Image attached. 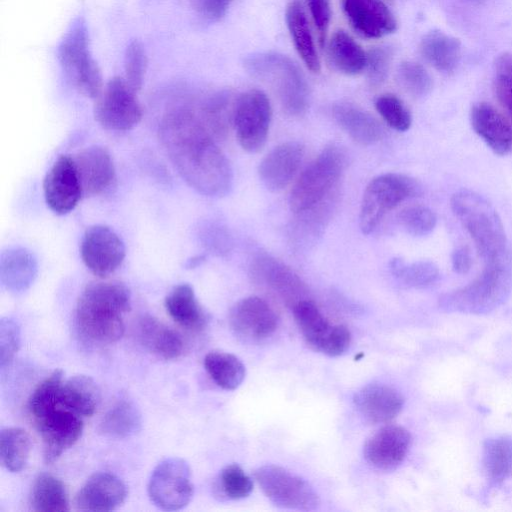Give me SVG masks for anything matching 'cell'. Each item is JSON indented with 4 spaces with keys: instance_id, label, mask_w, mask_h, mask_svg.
<instances>
[{
    "instance_id": "54",
    "label": "cell",
    "mask_w": 512,
    "mask_h": 512,
    "mask_svg": "<svg viewBox=\"0 0 512 512\" xmlns=\"http://www.w3.org/2000/svg\"><path fill=\"white\" fill-rule=\"evenodd\" d=\"M477 1H480V0H477Z\"/></svg>"
},
{
    "instance_id": "36",
    "label": "cell",
    "mask_w": 512,
    "mask_h": 512,
    "mask_svg": "<svg viewBox=\"0 0 512 512\" xmlns=\"http://www.w3.org/2000/svg\"><path fill=\"white\" fill-rule=\"evenodd\" d=\"M31 507L39 512L68 511L69 499L64 483L52 474H39L32 486Z\"/></svg>"
},
{
    "instance_id": "18",
    "label": "cell",
    "mask_w": 512,
    "mask_h": 512,
    "mask_svg": "<svg viewBox=\"0 0 512 512\" xmlns=\"http://www.w3.org/2000/svg\"><path fill=\"white\" fill-rule=\"evenodd\" d=\"M350 26L362 37L377 39L393 33L397 21L385 0H341Z\"/></svg>"
},
{
    "instance_id": "48",
    "label": "cell",
    "mask_w": 512,
    "mask_h": 512,
    "mask_svg": "<svg viewBox=\"0 0 512 512\" xmlns=\"http://www.w3.org/2000/svg\"><path fill=\"white\" fill-rule=\"evenodd\" d=\"M20 346V327L11 318L0 321V367L3 372L12 363Z\"/></svg>"
},
{
    "instance_id": "33",
    "label": "cell",
    "mask_w": 512,
    "mask_h": 512,
    "mask_svg": "<svg viewBox=\"0 0 512 512\" xmlns=\"http://www.w3.org/2000/svg\"><path fill=\"white\" fill-rule=\"evenodd\" d=\"M482 466L492 486L509 479L512 476V437L499 435L487 439L483 445Z\"/></svg>"
},
{
    "instance_id": "29",
    "label": "cell",
    "mask_w": 512,
    "mask_h": 512,
    "mask_svg": "<svg viewBox=\"0 0 512 512\" xmlns=\"http://www.w3.org/2000/svg\"><path fill=\"white\" fill-rule=\"evenodd\" d=\"M286 23L294 47L305 66L313 73L321 69L309 21L300 0H291L286 8Z\"/></svg>"
},
{
    "instance_id": "10",
    "label": "cell",
    "mask_w": 512,
    "mask_h": 512,
    "mask_svg": "<svg viewBox=\"0 0 512 512\" xmlns=\"http://www.w3.org/2000/svg\"><path fill=\"white\" fill-rule=\"evenodd\" d=\"M254 477L265 496L279 507L308 511L320 504L307 481L280 466H262L254 472Z\"/></svg>"
},
{
    "instance_id": "8",
    "label": "cell",
    "mask_w": 512,
    "mask_h": 512,
    "mask_svg": "<svg viewBox=\"0 0 512 512\" xmlns=\"http://www.w3.org/2000/svg\"><path fill=\"white\" fill-rule=\"evenodd\" d=\"M421 187L413 178L399 173H387L372 179L361 202L359 226L370 234L382 218L404 200L416 197Z\"/></svg>"
},
{
    "instance_id": "50",
    "label": "cell",
    "mask_w": 512,
    "mask_h": 512,
    "mask_svg": "<svg viewBox=\"0 0 512 512\" xmlns=\"http://www.w3.org/2000/svg\"><path fill=\"white\" fill-rule=\"evenodd\" d=\"M307 6L317 30L320 46L326 43L327 33L331 20L330 0H306Z\"/></svg>"
},
{
    "instance_id": "43",
    "label": "cell",
    "mask_w": 512,
    "mask_h": 512,
    "mask_svg": "<svg viewBox=\"0 0 512 512\" xmlns=\"http://www.w3.org/2000/svg\"><path fill=\"white\" fill-rule=\"evenodd\" d=\"M398 81L403 89L415 97L427 95L433 81L423 65L414 61H404L398 67Z\"/></svg>"
},
{
    "instance_id": "42",
    "label": "cell",
    "mask_w": 512,
    "mask_h": 512,
    "mask_svg": "<svg viewBox=\"0 0 512 512\" xmlns=\"http://www.w3.org/2000/svg\"><path fill=\"white\" fill-rule=\"evenodd\" d=\"M217 487L223 497L239 500L251 493L253 482L239 465L230 464L221 470Z\"/></svg>"
},
{
    "instance_id": "3",
    "label": "cell",
    "mask_w": 512,
    "mask_h": 512,
    "mask_svg": "<svg viewBox=\"0 0 512 512\" xmlns=\"http://www.w3.org/2000/svg\"><path fill=\"white\" fill-rule=\"evenodd\" d=\"M450 207L471 237L484 266L512 265L504 226L486 198L470 190H461L452 195Z\"/></svg>"
},
{
    "instance_id": "21",
    "label": "cell",
    "mask_w": 512,
    "mask_h": 512,
    "mask_svg": "<svg viewBox=\"0 0 512 512\" xmlns=\"http://www.w3.org/2000/svg\"><path fill=\"white\" fill-rule=\"evenodd\" d=\"M304 146L288 141L273 148L260 162L258 174L263 185L272 192L283 190L297 173Z\"/></svg>"
},
{
    "instance_id": "40",
    "label": "cell",
    "mask_w": 512,
    "mask_h": 512,
    "mask_svg": "<svg viewBox=\"0 0 512 512\" xmlns=\"http://www.w3.org/2000/svg\"><path fill=\"white\" fill-rule=\"evenodd\" d=\"M390 270L402 284L413 288L428 287L439 278L437 265L428 260L406 263L402 259L394 258L390 262Z\"/></svg>"
},
{
    "instance_id": "6",
    "label": "cell",
    "mask_w": 512,
    "mask_h": 512,
    "mask_svg": "<svg viewBox=\"0 0 512 512\" xmlns=\"http://www.w3.org/2000/svg\"><path fill=\"white\" fill-rule=\"evenodd\" d=\"M58 61L72 85L84 96L96 99L104 84L101 70L90 51L86 22L76 18L57 47Z\"/></svg>"
},
{
    "instance_id": "14",
    "label": "cell",
    "mask_w": 512,
    "mask_h": 512,
    "mask_svg": "<svg viewBox=\"0 0 512 512\" xmlns=\"http://www.w3.org/2000/svg\"><path fill=\"white\" fill-rule=\"evenodd\" d=\"M43 441V457L46 464H52L81 437L82 416L64 407L57 406L34 419Z\"/></svg>"
},
{
    "instance_id": "39",
    "label": "cell",
    "mask_w": 512,
    "mask_h": 512,
    "mask_svg": "<svg viewBox=\"0 0 512 512\" xmlns=\"http://www.w3.org/2000/svg\"><path fill=\"white\" fill-rule=\"evenodd\" d=\"M235 100L230 93L217 92L208 97L199 109L202 123L214 138L224 136L233 124Z\"/></svg>"
},
{
    "instance_id": "46",
    "label": "cell",
    "mask_w": 512,
    "mask_h": 512,
    "mask_svg": "<svg viewBox=\"0 0 512 512\" xmlns=\"http://www.w3.org/2000/svg\"><path fill=\"white\" fill-rule=\"evenodd\" d=\"M375 108L384 121L393 129L406 131L412 118L404 103L394 94H383L375 101Z\"/></svg>"
},
{
    "instance_id": "37",
    "label": "cell",
    "mask_w": 512,
    "mask_h": 512,
    "mask_svg": "<svg viewBox=\"0 0 512 512\" xmlns=\"http://www.w3.org/2000/svg\"><path fill=\"white\" fill-rule=\"evenodd\" d=\"M204 367L213 382L224 390H234L243 382L246 369L235 355L211 351L204 358Z\"/></svg>"
},
{
    "instance_id": "51",
    "label": "cell",
    "mask_w": 512,
    "mask_h": 512,
    "mask_svg": "<svg viewBox=\"0 0 512 512\" xmlns=\"http://www.w3.org/2000/svg\"><path fill=\"white\" fill-rule=\"evenodd\" d=\"M196 9L210 21H218L224 17L232 0H194Z\"/></svg>"
},
{
    "instance_id": "4",
    "label": "cell",
    "mask_w": 512,
    "mask_h": 512,
    "mask_svg": "<svg viewBox=\"0 0 512 512\" xmlns=\"http://www.w3.org/2000/svg\"><path fill=\"white\" fill-rule=\"evenodd\" d=\"M247 71L269 83L276 91L282 108L291 116L303 115L309 106V87L299 66L278 52H259L244 61Z\"/></svg>"
},
{
    "instance_id": "12",
    "label": "cell",
    "mask_w": 512,
    "mask_h": 512,
    "mask_svg": "<svg viewBox=\"0 0 512 512\" xmlns=\"http://www.w3.org/2000/svg\"><path fill=\"white\" fill-rule=\"evenodd\" d=\"M271 117V104L263 91L251 89L236 98L233 126L238 142L245 151L256 153L264 147Z\"/></svg>"
},
{
    "instance_id": "5",
    "label": "cell",
    "mask_w": 512,
    "mask_h": 512,
    "mask_svg": "<svg viewBox=\"0 0 512 512\" xmlns=\"http://www.w3.org/2000/svg\"><path fill=\"white\" fill-rule=\"evenodd\" d=\"M512 290V265L484 266L464 287L445 293L439 306L447 312L482 315L504 304Z\"/></svg>"
},
{
    "instance_id": "26",
    "label": "cell",
    "mask_w": 512,
    "mask_h": 512,
    "mask_svg": "<svg viewBox=\"0 0 512 512\" xmlns=\"http://www.w3.org/2000/svg\"><path fill=\"white\" fill-rule=\"evenodd\" d=\"M138 333L145 348L162 359L174 360L184 353L185 343L181 335L152 316L140 319Z\"/></svg>"
},
{
    "instance_id": "53",
    "label": "cell",
    "mask_w": 512,
    "mask_h": 512,
    "mask_svg": "<svg viewBox=\"0 0 512 512\" xmlns=\"http://www.w3.org/2000/svg\"><path fill=\"white\" fill-rule=\"evenodd\" d=\"M385 1H387V2L389 3V2H391L392 0H385Z\"/></svg>"
},
{
    "instance_id": "24",
    "label": "cell",
    "mask_w": 512,
    "mask_h": 512,
    "mask_svg": "<svg viewBox=\"0 0 512 512\" xmlns=\"http://www.w3.org/2000/svg\"><path fill=\"white\" fill-rule=\"evenodd\" d=\"M252 273L257 281L265 284L292 307L304 299L302 296L306 290L301 279L277 259L267 255L256 257Z\"/></svg>"
},
{
    "instance_id": "30",
    "label": "cell",
    "mask_w": 512,
    "mask_h": 512,
    "mask_svg": "<svg viewBox=\"0 0 512 512\" xmlns=\"http://www.w3.org/2000/svg\"><path fill=\"white\" fill-rule=\"evenodd\" d=\"M164 306L169 316L183 328L200 331L207 324V314L187 283L175 286L166 296Z\"/></svg>"
},
{
    "instance_id": "13",
    "label": "cell",
    "mask_w": 512,
    "mask_h": 512,
    "mask_svg": "<svg viewBox=\"0 0 512 512\" xmlns=\"http://www.w3.org/2000/svg\"><path fill=\"white\" fill-rule=\"evenodd\" d=\"M295 321L307 344L325 355L336 357L351 344V334L344 325H332L310 300L303 299L293 307Z\"/></svg>"
},
{
    "instance_id": "25",
    "label": "cell",
    "mask_w": 512,
    "mask_h": 512,
    "mask_svg": "<svg viewBox=\"0 0 512 512\" xmlns=\"http://www.w3.org/2000/svg\"><path fill=\"white\" fill-rule=\"evenodd\" d=\"M359 413L370 423H386L402 410L404 399L394 388L384 384H369L354 398Z\"/></svg>"
},
{
    "instance_id": "16",
    "label": "cell",
    "mask_w": 512,
    "mask_h": 512,
    "mask_svg": "<svg viewBox=\"0 0 512 512\" xmlns=\"http://www.w3.org/2000/svg\"><path fill=\"white\" fill-rule=\"evenodd\" d=\"M47 206L56 214L72 211L83 196L73 157L61 155L51 166L43 181Z\"/></svg>"
},
{
    "instance_id": "9",
    "label": "cell",
    "mask_w": 512,
    "mask_h": 512,
    "mask_svg": "<svg viewBox=\"0 0 512 512\" xmlns=\"http://www.w3.org/2000/svg\"><path fill=\"white\" fill-rule=\"evenodd\" d=\"M147 491L158 508L165 511L183 509L193 496L189 464L179 457L162 460L151 473Z\"/></svg>"
},
{
    "instance_id": "7",
    "label": "cell",
    "mask_w": 512,
    "mask_h": 512,
    "mask_svg": "<svg viewBox=\"0 0 512 512\" xmlns=\"http://www.w3.org/2000/svg\"><path fill=\"white\" fill-rule=\"evenodd\" d=\"M346 166V154L335 145L326 147L301 173L289 198L295 213L309 210L331 194Z\"/></svg>"
},
{
    "instance_id": "32",
    "label": "cell",
    "mask_w": 512,
    "mask_h": 512,
    "mask_svg": "<svg viewBox=\"0 0 512 512\" xmlns=\"http://www.w3.org/2000/svg\"><path fill=\"white\" fill-rule=\"evenodd\" d=\"M331 65L345 75H357L366 68L367 53L344 30L333 33L327 44Z\"/></svg>"
},
{
    "instance_id": "11",
    "label": "cell",
    "mask_w": 512,
    "mask_h": 512,
    "mask_svg": "<svg viewBox=\"0 0 512 512\" xmlns=\"http://www.w3.org/2000/svg\"><path fill=\"white\" fill-rule=\"evenodd\" d=\"M136 93L123 77H113L95 99L94 116L105 129L128 131L141 120L143 110Z\"/></svg>"
},
{
    "instance_id": "49",
    "label": "cell",
    "mask_w": 512,
    "mask_h": 512,
    "mask_svg": "<svg viewBox=\"0 0 512 512\" xmlns=\"http://www.w3.org/2000/svg\"><path fill=\"white\" fill-rule=\"evenodd\" d=\"M393 53L388 46H379L367 53L366 70L372 86L381 85L387 78Z\"/></svg>"
},
{
    "instance_id": "20",
    "label": "cell",
    "mask_w": 512,
    "mask_h": 512,
    "mask_svg": "<svg viewBox=\"0 0 512 512\" xmlns=\"http://www.w3.org/2000/svg\"><path fill=\"white\" fill-rule=\"evenodd\" d=\"M127 494L126 485L116 475L97 472L78 491L75 506L81 511H112L124 503Z\"/></svg>"
},
{
    "instance_id": "23",
    "label": "cell",
    "mask_w": 512,
    "mask_h": 512,
    "mask_svg": "<svg viewBox=\"0 0 512 512\" xmlns=\"http://www.w3.org/2000/svg\"><path fill=\"white\" fill-rule=\"evenodd\" d=\"M475 133L497 155L504 156L512 150V126L494 106L486 102L475 104L470 113Z\"/></svg>"
},
{
    "instance_id": "45",
    "label": "cell",
    "mask_w": 512,
    "mask_h": 512,
    "mask_svg": "<svg viewBox=\"0 0 512 512\" xmlns=\"http://www.w3.org/2000/svg\"><path fill=\"white\" fill-rule=\"evenodd\" d=\"M495 95L512 121V53L499 54L494 63Z\"/></svg>"
},
{
    "instance_id": "27",
    "label": "cell",
    "mask_w": 512,
    "mask_h": 512,
    "mask_svg": "<svg viewBox=\"0 0 512 512\" xmlns=\"http://www.w3.org/2000/svg\"><path fill=\"white\" fill-rule=\"evenodd\" d=\"M332 114L338 125L357 143L371 145L383 135V128L377 118L369 112L347 103L333 106Z\"/></svg>"
},
{
    "instance_id": "2",
    "label": "cell",
    "mask_w": 512,
    "mask_h": 512,
    "mask_svg": "<svg viewBox=\"0 0 512 512\" xmlns=\"http://www.w3.org/2000/svg\"><path fill=\"white\" fill-rule=\"evenodd\" d=\"M130 309L131 295L124 284L116 281L90 283L76 305L77 329L92 343L117 342L124 334V315Z\"/></svg>"
},
{
    "instance_id": "41",
    "label": "cell",
    "mask_w": 512,
    "mask_h": 512,
    "mask_svg": "<svg viewBox=\"0 0 512 512\" xmlns=\"http://www.w3.org/2000/svg\"><path fill=\"white\" fill-rule=\"evenodd\" d=\"M63 382V371L57 369L36 387L28 401V410L33 419L62 405L61 390Z\"/></svg>"
},
{
    "instance_id": "47",
    "label": "cell",
    "mask_w": 512,
    "mask_h": 512,
    "mask_svg": "<svg viewBox=\"0 0 512 512\" xmlns=\"http://www.w3.org/2000/svg\"><path fill=\"white\" fill-rule=\"evenodd\" d=\"M147 64V55L142 43L138 40L131 41L124 55V78L135 92L143 85Z\"/></svg>"
},
{
    "instance_id": "44",
    "label": "cell",
    "mask_w": 512,
    "mask_h": 512,
    "mask_svg": "<svg viewBox=\"0 0 512 512\" xmlns=\"http://www.w3.org/2000/svg\"><path fill=\"white\" fill-rule=\"evenodd\" d=\"M398 222L410 235L421 237L434 230L437 216L427 206L413 205L404 208L398 214Z\"/></svg>"
},
{
    "instance_id": "1",
    "label": "cell",
    "mask_w": 512,
    "mask_h": 512,
    "mask_svg": "<svg viewBox=\"0 0 512 512\" xmlns=\"http://www.w3.org/2000/svg\"><path fill=\"white\" fill-rule=\"evenodd\" d=\"M159 133L169 159L190 187L208 197H222L230 191V163L198 112L186 106L170 110Z\"/></svg>"
},
{
    "instance_id": "28",
    "label": "cell",
    "mask_w": 512,
    "mask_h": 512,
    "mask_svg": "<svg viewBox=\"0 0 512 512\" xmlns=\"http://www.w3.org/2000/svg\"><path fill=\"white\" fill-rule=\"evenodd\" d=\"M37 274V261L25 248H9L1 254L0 279L9 291L21 293L33 283Z\"/></svg>"
},
{
    "instance_id": "52",
    "label": "cell",
    "mask_w": 512,
    "mask_h": 512,
    "mask_svg": "<svg viewBox=\"0 0 512 512\" xmlns=\"http://www.w3.org/2000/svg\"><path fill=\"white\" fill-rule=\"evenodd\" d=\"M453 270L458 274H466L472 265L470 249L467 246H458L451 255Z\"/></svg>"
},
{
    "instance_id": "35",
    "label": "cell",
    "mask_w": 512,
    "mask_h": 512,
    "mask_svg": "<svg viewBox=\"0 0 512 512\" xmlns=\"http://www.w3.org/2000/svg\"><path fill=\"white\" fill-rule=\"evenodd\" d=\"M141 426V413L135 403L120 399L104 414L98 430L104 436L122 439L136 434Z\"/></svg>"
},
{
    "instance_id": "17",
    "label": "cell",
    "mask_w": 512,
    "mask_h": 512,
    "mask_svg": "<svg viewBox=\"0 0 512 512\" xmlns=\"http://www.w3.org/2000/svg\"><path fill=\"white\" fill-rule=\"evenodd\" d=\"M229 323L239 338L248 342H259L274 334L279 318L265 300L250 296L233 306Z\"/></svg>"
},
{
    "instance_id": "38",
    "label": "cell",
    "mask_w": 512,
    "mask_h": 512,
    "mask_svg": "<svg viewBox=\"0 0 512 512\" xmlns=\"http://www.w3.org/2000/svg\"><path fill=\"white\" fill-rule=\"evenodd\" d=\"M31 452L29 434L20 427H6L0 433V462L13 473L22 471Z\"/></svg>"
},
{
    "instance_id": "31",
    "label": "cell",
    "mask_w": 512,
    "mask_h": 512,
    "mask_svg": "<svg viewBox=\"0 0 512 512\" xmlns=\"http://www.w3.org/2000/svg\"><path fill=\"white\" fill-rule=\"evenodd\" d=\"M419 49L431 66L444 73H451L457 68L462 54L460 40L440 30L425 34Z\"/></svg>"
},
{
    "instance_id": "15",
    "label": "cell",
    "mask_w": 512,
    "mask_h": 512,
    "mask_svg": "<svg viewBox=\"0 0 512 512\" xmlns=\"http://www.w3.org/2000/svg\"><path fill=\"white\" fill-rule=\"evenodd\" d=\"M125 245L120 236L106 225L89 227L81 240L80 254L85 266L104 278L114 273L125 258Z\"/></svg>"
},
{
    "instance_id": "22",
    "label": "cell",
    "mask_w": 512,
    "mask_h": 512,
    "mask_svg": "<svg viewBox=\"0 0 512 512\" xmlns=\"http://www.w3.org/2000/svg\"><path fill=\"white\" fill-rule=\"evenodd\" d=\"M74 158L83 196H96L107 191L115 180L113 159L104 147L94 145L81 150Z\"/></svg>"
},
{
    "instance_id": "34",
    "label": "cell",
    "mask_w": 512,
    "mask_h": 512,
    "mask_svg": "<svg viewBox=\"0 0 512 512\" xmlns=\"http://www.w3.org/2000/svg\"><path fill=\"white\" fill-rule=\"evenodd\" d=\"M100 402V390L96 382L86 375H75L64 380L61 404L82 417L92 416Z\"/></svg>"
},
{
    "instance_id": "19",
    "label": "cell",
    "mask_w": 512,
    "mask_h": 512,
    "mask_svg": "<svg viewBox=\"0 0 512 512\" xmlns=\"http://www.w3.org/2000/svg\"><path fill=\"white\" fill-rule=\"evenodd\" d=\"M411 443L409 431L388 425L374 433L364 445V457L374 468L391 471L405 459Z\"/></svg>"
}]
</instances>
